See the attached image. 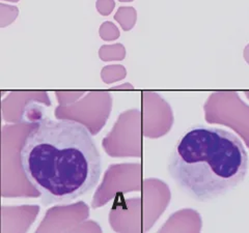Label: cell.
<instances>
[{"label":"cell","mask_w":249,"mask_h":233,"mask_svg":"<svg viewBox=\"0 0 249 233\" xmlns=\"http://www.w3.org/2000/svg\"><path fill=\"white\" fill-rule=\"evenodd\" d=\"M20 164L47 203L81 197L95 188L102 172L91 134L73 120L36 121L22 144Z\"/></svg>","instance_id":"1"},{"label":"cell","mask_w":249,"mask_h":233,"mask_svg":"<svg viewBox=\"0 0 249 233\" xmlns=\"http://www.w3.org/2000/svg\"><path fill=\"white\" fill-rule=\"evenodd\" d=\"M248 170V154L231 132L196 124L178 139L168 171L177 184L197 201H210L236 189Z\"/></svg>","instance_id":"2"},{"label":"cell","mask_w":249,"mask_h":233,"mask_svg":"<svg viewBox=\"0 0 249 233\" xmlns=\"http://www.w3.org/2000/svg\"><path fill=\"white\" fill-rule=\"evenodd\" d=\"M113 5H114L113 0H98V2H97L98 10L104 14H107L110 12Z\"/></svg>","instance_id":"3"},{"label":"cell","mask_w":249,"mask_h":233,"mask_svg":"<svg viewBox=\"0 0 249 233\" xmlns=\"http://www.w3.org/2000/svg\"><path fill=\"white\" fill-rule=\"evenodd\" d=\"M120 1H132V0H120Z\"/></svg>","instance_id":"4"},{"label":"cell","mask_w":249,"mask_h":233,"mask_svg":"<svg viewBox=\"0 0 249 233\" xmlns=\"http://www.w3.org/2000/svg\"><path fill=\"white\" fill-rule=\"evenodd\" d=\"M9 1H19V0H9Z\"/></svg>","instance_id":"5"}]
</instances>
